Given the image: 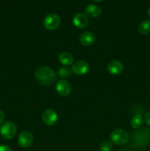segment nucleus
I'll return each instance as SVG.
<instances>
[{"label": "nucleus", "mask_w": 150, "mask_h": 151, "mask_svg": "<svg viewBox=\"0 0 150 151\" xmlns=\"http://www.w3.org/2000/svg\"><path fill=\"white\" fill-rule=\"evenodd\" d=\"M36 81L43 86H49L54 83L56 80V73L48 66H40L35 72Z\"/></svg>", "instance_id": "f257e3e1"}, {"label": "nucleus", "mask_w": 150, "mask_h": 151, "mask_svg": "<svg viewBox=\"0 0 150 151\" xmlns=\"http://www.w3.org/2000/svg\"><path fill=\"white\" fill-rule=\"evenodd\" d=\"M129 136L126 131L121 128L114 130L110 134L111 142L117 145H124L129 141Z\"/></svg>", "instance_id": "f03ea898"}, {"label": "nucleus", "mask_w": 150, "mask_h": 151, "mask_svg": "<svg viewBox=\"0 0 150 151\" xmlns=\"http://www.w3.org/2000/svg\"><path fill=\"white\" fill-rule=\"evenodd\" d=\"M61 23V19L60 17L56 13H49L47 16H45L44 19V27L48 30H55Z\"/></svg>", "instance_id": "7ed1b4c3"}, {"label": "nucleus", "mask_w": 150, "mask_h": 151, "mask_svg": "<svg viewBox=\"0 0 150 151\" xmlns=\"http://www.w3.org/2000/svg\"><path fill=\"white\" fill-rule=\"evenodd\" d=\"M17 132V127L13 122H6L2 124L0 128V134L5 139H11Z\"/></svg>", "instance_id": "20e7f679"}, {"label": "nucleus", "mask_w": 150, "mask_h": 151, "mask_svg": "<svg viewBox=\"0 0 150 151\" xmlns=\"http://www.w3.org/2000/svg\"><path fill=\"white\" fill-rule=\"evenodd\" d=\"M42 120L45 125L52 126L57 121V114L51 109H46L42 114Z\"/></svg>", "instance_id": "39448f33"}, {"label": "nucleus", "mask_w": 150, "mask_h": 151, "mask_svg": "<svg viewBox=\"0 0 150 151\" xmlns=\"http://www.w3.org/2000/svg\"><path fill=\"white\" fill-rule=\"evenodd\" d=\"M56 91L60 95L63 97H67L71 94V87L70 83L66 80H60L56 83Z\"/></svg>", "instance_id": "423d86ee"}, {"label": "nucleus", "mask_w": 150, "mask_h": 151, "mask_svg": "<svg viewBox=\"0 0 150 151\" xmlns=\"http://www.w3.org/2000/svg\"><path fill=\"white\" fill-rule=\"evenodd\" d=\"M88 70H89L88 63L84 60H77L72 64V72L77 75H85L88 72Z\"/></svg>", "instance_id": "0eeeda50"}, {"label": "nucleus", "mask_w": 150, "mask_h": 151, "mask_svg": "<svg viewBox=\"0 0 150 151\" xmlns=\"http://www.w3.org/2000/svg\"><path fill=\"white\" fill-rule=\"evenodd\" d=\"M34 140L33 135L29 131H23L18 138V142L22 147H29L32 144Z\"/></svg>", "instance_id": "6e6552de"}, {"label": "nucleus", "mask_w": 150, "mask_h": 151, "mask_svg": "<svg viewBox=\"0 0 150 151\" xmlns=\"http://www.w3.org/2000/svg\"><path fill=\"white\" fill-rule=\"evenodd\" d=\"M73 24L76 27L79 29H83L88 24V19L86 15L82 13H78L74 16Z\"/></svg>", "instance_id": "1a4fd4ad"}, {"label": "nucleus", "mask_w": 150, "mask_h": 151, "mask_svg": "<svg viewBox=\"0 0 150 151\" xmlns=\"http://www.w3.org/2000/svg\"><path fill=\"white\" fill-rule=\"evenodd\" d=\"M124 70V66L119 60H114L110 61L107 65V71L114 75H120Z\"/></svg>", "instance_id": "9d476101"}, {"label": "nucleus", "mask_w": 150, "mask_h": 151, "mask_svg": "<svg viewBox=\"0 0 150 151\" xmlns=\"http://www.w3.org/2000/svg\"><path fill=\"white\" fill-rule=\"evenodd\" d=\"M96 37L93 32L87 31V32H83L79 37V42L83 46H91L95 42Z\"/></svg>", "instance_id": "9b49d317"}, {"label": "nucleus", "mask_w": 150, "mask_h": 151, "mask_svg": "<svg viewBox=\"0 0 150 151\" xmlns=\"http://www.w3.org/2000/svg\"><path fill=\"white\" fill-rule=\"evenodd\" d=\"M58 60L63 66H70L73 64L74 57L71 53L67 52H63L59 54Z\"/></svg>", "instance_id": "f8f14e48"}, {"label": "nucleus", "mask_w": 150, "mask_h": 151, "mask_svg": "<svg viewBox=\"0 0 150 151\" xmlns=\"http://www.w3.org/2000/svg\"><path fill=\"white\" fill-rule=\"evenodd\" d=\"M85 11L87 16L92 18H96L101 14V9L96 4H89L85 7Z\"/></svg>", "instance_id": "ddd939ff"}, {"label": "nucleus", "mask_w": 150, "mask_h": 151, "mask_svg": "<svg viewBox=\"0 0 150 151\" xmlns=\"http://www.w3.org/2000/svg\"><path fill=\"white\" fill-rule=\"evenodd\" d=\"M138 31L141 35H148L150 33V21L144 20L140 23L138 26Z\"/></svg>", "instance_id": "4468645a"}, {"label": "nucleus", "mask_w": 150, "mask_h": 151, "mask_svg": "<svg viewBox=\"0 0 150 151\" xmlns=\"http://www.w3.org/2000/svg\"><path fill=\"white\" fill-rule=\"evenodd\" d=\"M144 123V119L141 114H137L134 116L131 119V125L135 129L141 128Z\"/></svg>", "instance_id": "2eb2a0df"}, {"label": "nucleus", "mask_w": 150, "mask_h": 151, "mask_svg": "<svg viewBox=\"0 0 150 151\" xmlns=\"http://www.w3.org/2000/svg\"><path fill=\"white\" fill-rule=\"evenodd\" d=\"M58 75L62 78H69L71 76L72 73L71 69H70L69 68H68L67 66H63L59 69L58 70Z\"/></svg>", "instance_id": "dca6fc26"}, {"label": "nucleus", "mask_w": 150, "mask_h": 151, "mask_svg": "<svg viewBox=\"0 0 150 151\" xmlns=\"http://www.w3.org/2000/svg\"><path fill=\"white\" fill-rule=\"evenodd\" d=\"M113 145L110 141H104L100 144L99 149L101 151H111Z\"/></svg>", "instance_id": "f3484780"}, {"label": "nucleus", "mask_w": 150, "mask_h": 151, "mask_svg": "<svg viewBox=\"0 0 150 151\" xmlns=\"http://www.w3.org/2000/svg\"><path fill=\"white\" fill-rule=\"evenodd\" d=\"M144 122L150 126V111L147 112L144 116Z\"/></svg>", "instance_id": "a211bd4d"}, {"label": "nucleus", "mask_w": 150, "mask_h": 151, "mask_svg": "<svg viewBox=\"0 0 150 151\" xmlns=\"http://www.w3.org/2000/svg\"><path fill=\"white\" fill-rule=\"evenodd\" d=\"M0 151H13L12 149L10 148L9 146L5 145H0Z\"/></svg>", "instance_id": "6ab92c4d"}, {"label": "nucleus", "mask_w": 150, "mask_h": 151, "mask_svg": "<svg viewBox=\"0 0 150 151\" xmlns=\"http://www.w3.org/2000/svg\"><path fill=\"white\" fill-rule=\"evenodd\" d=\"M4 119V112L0 109V125H1V123H3Z\"/></svg>", "instance_id": "aec40b11"}, {"label": "nucleus", "mask_w": 150, "mask_h": 151, "mask_svg": "<svg viewBox=\"0 0 150 151\" xmlns=\"http://www.w3.org/2000/svg\"><path fill=\"white\" fill-rule=\"evenodd\" d=\"M148 15H149V16L150 17V7H149V10H148Z\"/></svg>", "instance_id": "412c9836"}, {"label": "nucleus", "mask_w": 150, "mask_h": 151, "mask_svg": "<svg viewBox=\"0 0 150 151\" xmlns=\"http://www.w3.org/2000/svg\"><path fill=\"white\" fill-rule=\"evenodd\" d=\"M94 1H97V2H100V1H102L103 0H94Z\"/></svg>", "instance_id": "4be33fe9"}]
</instances>
